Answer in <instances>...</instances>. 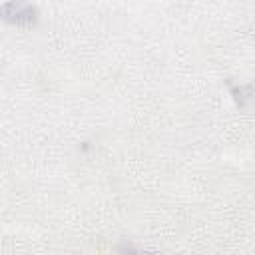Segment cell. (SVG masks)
<instances>
[{
  "label": "cell",
  "mask_w": 255,
  "mask_h": 255,
  "mask_svg": "<svg viewBox=\"0 0 255 255\" xmlns=\"http://www.w3.org/2000/svg\"><path fill=\"white\" fill-rule=\"evenodd\" d=\"M0 18L14 26H34L38 22V10L28 0H6L0 6Z\"/></svg>",
  "instance_id": "obj_1"
}]
</instances>
